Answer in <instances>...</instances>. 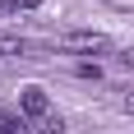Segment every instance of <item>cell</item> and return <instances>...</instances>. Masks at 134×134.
<instances>
[{
	"mask_svg": "<svg viewBox=\"0 0 134 134\" xmlns=\"http://www.w3.org/2000/svg\"><path fill=\"white\" fill-rule=\"evenodd\" d=\"M55 46H60V51H79V55H102V51H111V42L102 37V32H65Z\"/></svg>",
	"mask_w": 134,
	"mask_h": 134,
	"instance_id": "1",
	"label": "cell"
},
{
	"mask_svg": "<svg viewBox=\"0 0 134 134\" xmlns=\"http://www.w3.org/2000/svg\"><path fill=\"white\" fill-rule=\"evenodd\" d=\"M19 111L28 116V125L42 120V116H51V107H46V93L42 88H23V97H19Z\"/></svg>",
	"mask_w": 134,
	"mask_h": 134,
	"instance_id": "2",
	"label": "cell"
},
{
	"mask_svg": "<svg viewBox=\"0 0 134 134\" xmlns=\"http://www.w3.org/2000/svg\"><path fill=\"white\" fill-rule=\"evenodd\" d=\"M28 134H65V120L51 111V116H42V120H32V125H28Z\"/></svg>",
	"mask_w": 134,
	"mask_h": 134,
	"instance_id": "3",
	"label": "cell"
},
{
	"mask_svg": "<svg viewBox=\"0 0 134 134\" xmlns=\"http://www.w3.org/2000/svg\"><path fill=\"white\" fill-rule=\"evenodd\" d=\"M28 51V42H0V60H5V55H23Z\"/></svg>",
	"mask_w": 134,
	"mask_h": 134,
	"instance_id": "4",
	"label": "cell"
},
{
	"mask_svg": "<svg viewBox=\"0 0 134 134\" xmlns=\"http://www.w3.org/2000/svg\"><path fill=\"white\" fill-rule=\"evenodd\" d=\"M120 107H125V111L134 116V88H125V97H120Z\"/></svg>",
	"mask_w": 134,
	"mask_h": 134,
	"instance_id": "5",
	"label": "cell"
},
{
	"mask_svg": "<svg viewBox=\"0 0 134 134\" xmlns=\"http://www.w3.org/2000/svg\"><path fill=\"white\" fill-rule=\"evenodd\" d=\"M116 60H120V65H130V69H134V46H130V51H120V55H116Z\"/></svg>",
	"mask_w": 134,
	"mask_h": 134,
	"instance_id": "6",
	"label": "cell"
},
{
	"mask_svg": "<svg viewBox=\"0 0 134 134\" xmlns=\"http://www.w3.org/2000/svg\"><path fill=\"white\" fill-rule=\"evenodd\" d=\"M42 0H14V9H37Z\"/></svg>",
	"mask_w": 134,
	"mask_h": 134,
	"instance_id": "7",
	"label": "cell"
}]
</instances>
